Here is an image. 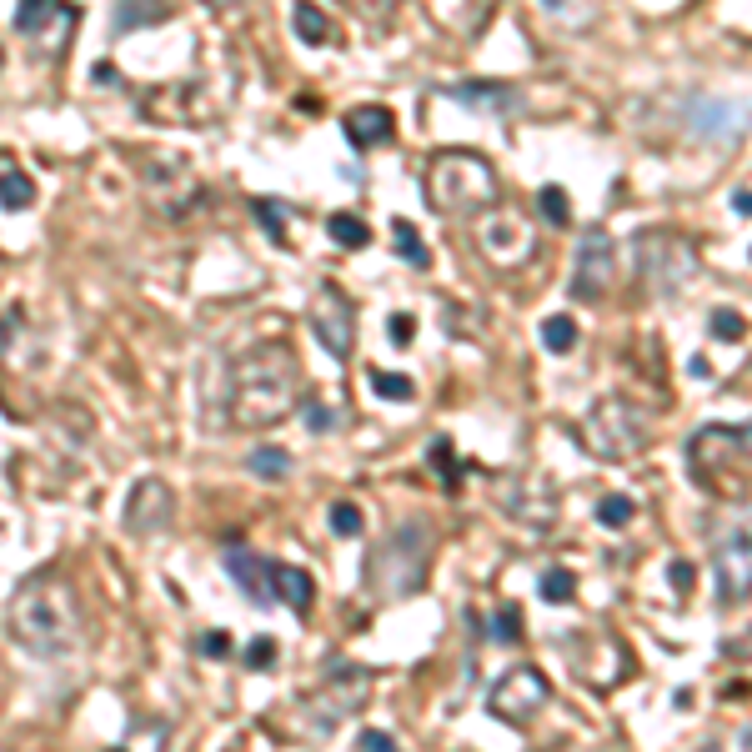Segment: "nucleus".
I'll use <instances>...</instances> for the list:
<instances>
[{
  "mask_svg": "<svg viewBox=\"0 0 752 752\" xmlns=\"http://www.w3.org/2000/svg\"><path fill=\"white\" fill-rule=\"evenodd\" d=\"M326 522H331V532H336V537H361V527H366L361 507H351V502H336V507L326 512Z\"/></svg>",
  "mask_w": 752,
  "mask_h": 752,
  "instance_id": "nucleus-32",
  "label": "nucleus"
},
{
  "mask_svg": "<svg viewBox=\"0 0 752 752\" xmlns=\"http://www.w3.org/2000/svg\"><path fill=\"white\" fill-rule=\"evenodd\" d=\"M542 346L557 351V356H567V351L577 346V321H572V316H547V321H542Z\"/></svg>",
  "mask_w": 752,
  "mask_h": 752,
  "instance_id": "nucleus-29",
  "label": "nucleus"
},
{
  "mask_svg": "<svg viewBox=\"0 0 752 752\" xmlns=\"http://www.w3.org/2000/svg\"><path fill=\"white\" fill-rule=\"evenodd\" d=\"M311 331H316V341L326 346L331 361H346L351 346H356V311L331 281L316 286V296H311Z\"/></svg>",
  "mask_w": 752,
  "mask_h": 752,
  "instance_id": "nucleus-13",
  "label": "nucleus"
},
{
  "mask_svg": "<svg viewBox=\"0 0 752 752\" xmlns=\"http://www.w3.org/2000/svg\"><path fill=\"white\" fill-rule=\"evenodd\" d=\"M171 16V0H116V11H111V31L116 36H136V31H151V26H161Z\"/></svg>",
  "mask_w": 752,
  "mask_h": 752,
  "instance_id": "nucleus-21",
  "label": "nucleus"
},
{
  "mask_svg": "<svg viewBox=\"0 0 752 752\" xmlns=\"http://www.w3.org/2000/svg\"><path fill=\"white\" fill-rule=\"evenodd\" d=\"M712 577H717V607H742L752 597V522H737L717 537Z\"/></svg>",
  "mask_w": 752,
  "mask_h": 752,
  "instance_id": "nucleus-10",
  "label": "nucleus"
},
{
  "mask_svg": "<svg viewBox=\"0 0 752 752\" xmlns=\"http://www.w3.org/2000/svg\"><path fill=\"white\" fill-rule=\"evenodd\" d=\"M522 637V607L517 602H502L497 607V622H492V642H517Z\"/></svg>",
  "mask_w": 752,
  "mask_h": 752,
  "instance_id": "nucleus-34",
  "label": "nucleus"
},
{
  "mask_svg": "<svg viewBox=\"0 0 752 752\" xmlns=\"http://www.w3.org/2000/svg\"><path fill=\"white\" fill-rule=\"evenodd\" d=\"M617 266V251H612V236L602 226L582 231V246H577V266H572V296L577 301H602L612 291V271Z\"/></svg>",
  "mask_w": 752,
  "mask_h": 752,
  "instance_id": "nucleus-14",
  "label": "nucleus"
},
{
  "mask_svg": "<svg viewBox=\"0 0 752 752\" xmlns=\"http://www.w3.org/2000/svg\"><path fill=\"white\" fill-rule=\"evenodd\" d=\"M171 517H176V492L161 477H141L121 507V522L131 537H161L171 527Z\"/></svg>",
  "mask_w": 752,
  "mask_h": 752,
  "instance_id": "nucleus-15",
  "label": "nucleus"
},
{
  "mask_svg": "<svg viewBox=\"0 0 752 752\" xmlns=\"http://www.w3.org/2000/svg\"><path fill=\"white\" fill-rule=\"evenodd\" d=\"M752 126V101H727V96H692L687 101V131L707 146H732Z\"/></svg>",
  "mask_w": 752,
  "mask_h": 752,
  "instance_id": "nucleus-12",
  "label": "nucleus"
},
{
  "mask_svg": "<svg viewBox=\"0 0 752 752\" xmlns=\"http://www.w3.org/2000/svg\"><path fill=\"white\" fill-rule=\"evenodd\" d=\"M356 747H366V752H392V747H397V737H392L387 727H361Z\"/></svg>",
  "mask_w": 752,
  "mask_h": 752,
  "instance_id": "nucleus-37",
  "label": "nucleus"
},
{
  "mask_svg": "<svg viewBox=\"0 0 752 752\" xmlns=\"http://www.w3.org/2000/svg\"><path fill=\"white\" fill-rule=\"evenodd\" d=\"M246 472H251L256 482H286L291 452H281V447H256V452L246 457Z\"/></svg>",
  "mask_w": 752,
  "mask_h": 752,
  "instance_id": "nucleus-24",
  "label": "nucleus"
},
{
  "mask_svg": "<svg viewBox=\"0 0 752 752\" xmlns=\"http://www.w3.org/2000/svg\"><path fill=\"white\" fill-rule=\"evenodd\" d=\"M31 201H36V186H31V176L21 166L0 171V211H26Z\"/></svg>",
  "mask_w": 752,
  "mask_h": 752,
  "instance_id": "nucleus-25",
  "label": "nucleus"
},
{
  "mask_svg": "<svg viewBox=\"0 0 752 752\" xmlns=\"http://www.w3.org/2000/svg\"><path fill=\"white\" fill-rule=\"evenodd\" d=\"M447 101L467 106V111H487V116H507L517 106V91L512 86H497V81H457L447 86Z\"/></svg>",
  "mask_w": 752,
  "mask_h": 752,
  "instance_id": "nucleus-19",
  "label": "nucleus"
},
{
  "mask_svg": "<svg viewBox=\"0 0 752 752\" xmlns=\"http://www.w3.org/2000/svg\"><path fill=\"white\" fill-rule=\"evenodd\" d=\"M427 572H432V527L417 522V517L392 527L361 562V582L376 602H397V597L422 592Z\"/></svg>",
  "mask_w": 752,
  "mask_h": 752,
  "instance_id": "nucleus-3",
  "label": "nucleus"
},
{
  "mask_svg": "<svg viewBox=\"0 0 752 752\" xmlns=\"http://www.w3.org/2000/svg\"><path fill=\"white\" fill-rule=\"evenodd\" d=\"M271 657H276V642H271V637H256V642H246V652H241V662H246L251 672L271 667Z\"/></svg>",
  "mask_w": 752,
  "mask_h": 752,
  "instance_id": "nucleus-36",
  "label": "nucleus"
},
{
  "mask_svg": "<svg viewBox=\"0 0 752 752\" xmlns=\"http://www.w3.org/2000/svg\"><path fill=\"white\" fill-rule=\"evenodd\" d=\"M301 361L286 341L246 346L221 382V427L216 432H266L301 407Z\"/></svg>",
  "mask_w": 752,
  "mask_h": 752,
  "instance_id": "nucleus-1",
  "label": "nucleus"
},
{
  "mask_svg": "<svg viewBox=\"0 0 752 752\" xmlns=\"http://www.w3.org/2000/svg\"><path fill=\"white\" fill-rule=\"evenodd\" d=\"M427 462H432V472L442 477V487H447V492H457V487H462V472H457L452 437H432V447H427Z\"/></svg>",
  "mask_w": 752,
  "mask_h": 752,
  "instance_id": "nucleus-26",
  "label": "nucleus"
},
{
  "mask_svg": "<svg viewBox=\"0 0 752 752\" xmlns=\"http://www.w3.org/2000/svg\"><path fill=\"white\" fill-rule=\"evenodd\" d=\"M542 597H547V602H572V597H577V577H572L567 567L542 572Z\"/></svg>",
  "mask_w": 752,
  "mask_h": 752,
  "instance_id": "nucleus-33",
  "label": "nucleus"
},
{
  "mask_svg": "<svg viewBox=\"0 0 752 752\" xmlns=\"http://www.w3.org/2000/svg\"><path fill=\"white\" fill-rule=\"evenodd\" d=\"M371 692V672L356 662H331L321 692L311 702H301V737H331Z\"/></svg>",
  "mask_w": 752,
  "mask_h": 752,
  "instance_id": "nucleus-8",
  "label": "nucleus"
},
{
  "mask_svg": "<svg viewBox=\"0 0 752 752\" xmlns=\"http://www.w3.org/2000/svg\"><path fill=\"white\" fill-rule=\"evenodd\" d=\"M326 231H331V241L346 246V251H361V246L371 241V226H366L356 211H331V216H326Z\"/></svg>",
  "mask_w": 752,
  "mask_h": 752,
  "instance_id": "nucleus-23",
  "label": "nucleus"
},
{
  "mask_svg": "<svg viewBox=\"0 0 752 752\" xmlns=\"http://www.w3.org/2000/svg\"><path fill=\"white\" fill-rule=\"evenodd\" d=\"M692 577H697V572H692V562H672V587H677V597H687V592H692Z\"/></svg>",
  "mask_w": 752,
  "mask_h": 752,
  "instance_id": "nucleus-41",
  "label": "nucleus"
},
{
  "mask_svg": "<svg viewBox=\"0 0 752 752\" xmlns=\"http://www.w3.org/2000/svg\"><path fill=\"white\" fill-rule=\"evenodd\" d=\"M306 422H311V432H331V427H336V412L321 407V402H311V407H306Z\"/></svg>",
  "mask_w": 752,
  "mask_h": 752,
  "instance_id": "nucleus-40",
  "label": "nucleus"
},
{
  "mask_svg": "<svg viewBox=\"0 0 752 752\" xmlns=\"http://www.w3.org/2000/svg\"><path fill=\"white\" fill-rule=\"evenodd\" d=\"M141 737H156V742H166V737H171V727H166L161 717H151V722H136L126 742H141Z\"/></svg>",
  "mask_w": 752,
  "mask_h": 752,
  "instance_id": "nucleus-39",
  "label": "nucleus"
},
{
  "mask_svg": "<svg viewBox=\"0 0 752 752\" xmlns=\"http://www.w3.org/2000/svg\"><path fill=\"white\" fill-rule=\"evenodd\" d=\"M712 336L737 341V336H742V316H737V311H727V306H722V311H712Z\"/></svg>",
  "mask_w": 752,
  "mask_h": 752,
  "instance_id": "nucleus-38",
  "label": "nucleus"
},
{
  "mask_svg": "<svg viewBox=\"0 0 752 752\" xmlns=\"http://www.w3.org/2000/svg\"><path fill=\"white\" fill-rule=\"evenodd\" d=\"M537 206H542V216H547L552 226H567V221H572V201H567L562 186H542V191H537Z\"/></svg>",
  "mask_w": 752,
  "mask_h": 752,
  "instance_id": "nucleus-31",
  "label": "nucleus"
},
{
  "mask_svg": "<svg viewBox=\"0 0 752 752\" xmlns=\"http://www.w3.org/2000/svg\"><path fill=\"white\" fill-rule=\"evenodd\" d=\"M477 236H482V251H487L497 266H522V261H532V251H537V236H532V226H527L517 211L487 216V221L477 226Z\"/></svg>",
  "mask_w": 752,
  "mask_h": 752,
  "instance_id": "nucleus-16",
  "label": "nucleus"
},
{
  "mask_svg": "<svg viewBox=\"0 0 752 752\" xmlns=\"http://www.w3.org/2000/svg\"><path fill=\"white\" fill-rule=\"evenodd\" d=\"M226 647H231V642H226V637H221V632H211V637H206V642H201V652H206V657H221V652H226Z\"/></svg>",
  "mask_w": 752,
  "mask_h": 752,
  "instance_id": "nucleus-43",
  "label": "nucleus"
},
{
  "mask_svg": "<svg viewBox=\"0 0 752 752\" xmlns=\"http://www.w3.org/2000/svg\"><path fill=\"white\" fill-rule=\"evenodd\" d=\"M392 241H397V251L407 256V266H427V261H432L427 241H422V236H417V226H412V221H402V216L392 221Z\"/></svg>",
  "mask_w": 752,
  "mask_h": 752,
  "instance_id": "nucleus-27",
  "label": "nucleus"
},
{
  "mask_svg": "<svg viewBox=\"0 0 752 752\" xmlns=\"http://www.w3.org/2000/svg\"><path fill=\"white\" fill-rule=\"evenodd\" d=\"M387 326H392V336H397V341H412V336H417V316H402V311H397Z\"/></svg>",
  "mask_w": 752,
  "mask_h": 752,
  "instance_id": "nucleus-42",
  "label": "nucleus"
},
{
  "mask_svg": "<svg viewBox=\"0 0 752 752\" xmlns=\"http://www.w3.org/2000/svg\"><path fill=\"white\" fill-rule=\"evenodd\" d=\"M547 697H552L547 672L522 662V667H512V672H502V677L492 682L487 707H492V717H502V722H512V727H527V722L547 707Z\"/></svg>",
  "mask_w": 752,
  "mask_h": 752,
  "instance_id": "nucleus-9",
  "label": "nucleus"
},
{
  "mask_svg": "<svg viewBox=\"0 0 752 752\" xmlns=\"http://www.w3.org/2000/svg\"><path fill=\"white\" fill-rule=\"evenodd\" d=\"M0 66H6V51H0Z\"/></svg>",
  "mask_w": 752,
  "mask_h": 752,
  "instance_id": "nucleus-47",
  "label": "nucleus"
},
{
  "mask_svg": "<svg viewBox=\"0 0 752 752\" xmlns=\"http://www.w3.org/2000/svg\"><path fill=\"white\" fill-rule=\"evenodd\" d=\"M732 211H742V216H752V191H737V196H732Z\"/></svg>",
  "mask_w": 752,
  "mask_h": 752,
  "instance_id": "nucleus-45",
  "label": "nucleus"
},
{
  "mask_svg": "<svg viewBox=\"0 0 752 752\" xmlns=\"http://www.w3.org/2000/svg\"><path fill=\"white\" fill-rule=\"evenodd\" d=\"M632 251H637V276L657 296H677V291H687L697 281V246L682 231H667V226L637 231Z\"/></svg>",
  "mask_w": 752,
  "mask_h": 752,
  "instance_id": "nucleus-6",
  "label": "nucleus"
},
{
  "mask_svg": "<svg viewBox=\"0 0 752 752\" xmlns=\"http://www.w3.org/2000/svg\"><path fill=\"white\" fill-rule=\"evenodd\" d=\"M652 432H647V417L627 402V397H602L592 402L587 422H582V447L602 462H627L637 452H647Z\"/></svg>",
  "mask_w": 752,
  "mask_h": 752,
  "instance_id": "nucleus-7",
  "label": "nucleus"
},
{
  "mask_svg": "<svg viewBox=\"0 0 752 752\" xmlns=\"http://www.w3.org/2000/svg\"><path fill=\"white\" fill-rule=\"evenodd\" d=\"M632 517H637V507H632V497H622V492H607V497L597 502V522L612 527V532H622Z\"/></svg>",
  "mask_w": 752,
  "mask_h": 752,
  "instance_id": "nucleus-30",
  "label": "nucleus"
},
{
  "mask_svg": "<svg viewBox=\"0 0 752 752\" xmlns=\"http://www.w3.org/2000/svg\"><path fill=\"white\" fill-rule=\"evenodd\" d=\"M687 462L697 487L712 497H742L752 482V422H707L687 437Z\"/></svg>",
  "mask_w": 752,
  "mask_h": 752,
  "instance_id": "nucleus-4",
  "label": "nucleus"
},
{
  "mask_svg": "<svg viewBox=\"0 0 752 752\" xmlns=\"http://www.w3.org/2000/svg\"><path fill=\"white\" fill-rule=\"evenodd\" d=\"M497 196H502V186H497V171L487 156L442 151L427 166V206L437 216H477V211H492Z\"/></svg>",
  "mask_w": 752,
  "mask_h": 752,
  "instance_id": "nucleus-5",
  "label": "nucleus"
},
{
  "mask_svg": "<svg viewBox=\"0 0 752 752\" xmlns=\"http://www.w3.org/2000/svg\"><path fill=\"white\" fill-rule=\"evenodd\" d=\"M341 131H346V141H351L356 151H371V146H387V141H392L397 121H392L387 106H361V111H351V116L341 121Z\"/></svg>",
  "mask_w": 752,
  "mask_h": 752,
  "instance_id": "nucleus-20",
  "label": "nucleus"
},
{
  "mask_svg": "<svg viewBox=\"0 0 752 752\" xmlns=\"http://www.w3.org/2000/svg\"><path fill=\"white\" fill-rule=\"evenodd\" d=\"M291 26H296L301 46H336V26H331V16L316 6V0H296V6H291Z\"/></svg>",
  "mask_w": 752,
  "mask_h": 752,
  "instance_id": "nucleus-22",
  "label": "nucleus"
},
{
  "mask_svg": "<svg viewBox=\"0 0 752 752\" xmlns=\"http://www.w3.org/2000/svg\"><path fill=\"white\" fill-rule=\"evenodd\" d=\"M371 387L382 402H417V382L412 376H397V371H371Z\"/></svg>",
  "mask_w": 752,
  "mask_h": 752,
  "instance_id": "nucleus-28",
  "label": "nucleus"
},
{
  "mask_svg": "<svg viewBox=\"0 0 752 752\" xmlns=\"http://www.w3.org/2000/svg\"><path fill=\"white\" fill-rule=\"evenodd\" d=\"M251 211L266 221V236H271V241H286V216H291L286 206H276V201H266V196H261V201H251Z\"/></svg>",
  "mask_w": 752,
  "mask_h": 752,
  "instance_id": "nucleus-35",
  "label": "nucleus"
},
{
  "mask_svg": "<svg viewBox=\"0 0 752 752\" xmlns=\"http://www.w3.org/2000/svg\"><path fill=\"white\" fill-rule=\"evenodd\" d=\"M572 0H542V11H567Z\"/></svg>",
  "mask_w": 752,
  "mask_h": 752,
  "instance_id": "nucleus-46",
  "label": "nucleus"
},
{
  "mask_svg": "<svg viewBox=\"0 0 752 752\" xmlns=\"http://www.w3.org/2000/svg\"><path fill=\"white\" fill-rule=\"evenodd\" d=\"M6 632L16 647H26L31 657H71L81 647V602L76 587L56 572H36L26 577L11 602H6Z\"/></svg>",
  "mask_w": 752,
  "mask_h": 752,
  "instance_id": "nucleus-2",
  "label": "nucleus"
},
{
  "mask_svg": "<svg viewBox=\"0 0 752 752\" xmlns=\"http://www.w3.org/2000/svg\"><path fill=\"white\" fill-rule=\"evenodd\" d=\"M76 26H81V11L71 0H21L16 6V31L36 41L46 56H61Z\"/></svg>",
  "mask_w": 752,
  "mask_h": 752,
  "instance_id": "nucleus-11",
  "label": "nucleus"
},
{
  "mask_svg": "<svg viewBox=\"0 0 752 752\" xmlns=\"http://www.w3.org/2000/svg\"><path fill=\"white\" fill-rule=\"evenodd\" d=\"M206 6H211V11H221V16H231V11H241V6H246V0H206Z\"/></svg>",
  "mask_w": 752,
  "mask_h": 752,
  "instance_id": "nucleus-44",
  "label": "nucleus"
},
{
  "mask_svg": "<svg viewBox=\"0 0 752 752\" xmlns=\"http://www.w3.org/2000/svg\"><path fill=\"white\" fill-rule=\"evenodd\" d=\"M266 587H271V602H286L296 617L311 612V597H316V582L306 567H291V562H266Z\"/></svg>",
  "mask_w": 752,
  "mask_h": 752,
  "instance_id": "nucleus-18",
  "label": "nucleus"
},
{
  "mask_svg": "<svg viewBox=\"0 0 752 752\" xmlns=\"http://www.w3.org/2000/svg\"><path fill=\"white\" fill-rule=\"evenodd\" d=\"M221 567H226V577L236 582V592H241L251 607H271L266 557H256V552H251V547H241V542H226V547H221Z\"/></svg>",
  "mask_w": 752,
  "mask_h": 752,
  "instance_id": "nucleus-17",
  "label": "nucleus"
}]
</instances>
